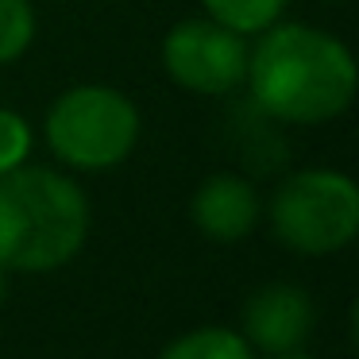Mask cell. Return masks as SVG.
<instances>
[{"label":"cell","instance_id":"cell-2","mask_svg":"<svg viewBox=\"0 0 359 359\" xmlns=\"http://www.w3.org/2000/svg\"><path fill=\"white\" fill-rule=\"evenodd\" d=\"M89 197L70 174L16 166L0 174V263L20 274L66 266L89 240Z\"/></svg>","mask_w":359,"mask_h":359},{"label":"cell","instance_id":"cell-7","mask_svg":"<svg viewBox=\"0 0 359 359\" xmlns=\"http://www.w3.org/2000/svg\"><path fill=\"white\" fill-rule=\"evenodd\" d=\"M189 220H194L197 232L217 243L248 240L263 220V197H259L251 178H243L236 170H220L194 189Z\"/></svg>","mask_w":359,"mask_h":359},{"label":"cell","instance_id":"cell-9","mask_svg":"<svg viewBox=\"0 0 359 359\" xmlns=\"http://www.w3.org/2000/svg\"><path fill=\"white\" fill-rule=\"evenodd\" d=\"M158 359H255V351L232 328L209 325V328H194V332L178 336Z\"/></svg>","mask_w":359,"mask_h":359},{"label":"cell","instance_id":"cell-11","mask_svg":"<svg viewBox=\"0 0 359 359\" xmlns=\"http://www.w3.org/2000/svg\"><path fill=\"white\" fill-rule=\"evenodd\" d=\"M32 155V124L16 109L0 104V174L16 170Z\"/></svg>","mask_w":359,"mask_h":359},{"label":"cell","instance_id":"cell-12","mask_svg":"<svg viewBox=\"0 0 359 359\" xmlns=\"http://www.w3.org/2000/svg\"><path fill=\"white\" fill-rule=\"evenodd\" d=\"M8 266H4V263H0V309H4V302H8Z\"/></svg>","mask_w":359,"mask_h":359},{"label":"cell","instance_id":"cell-8","mask_svg":"<svg viewBox=\"0 0 359 359\" xmlns=\"http://www.w3.org/2000/svg\"><path fill=\"white\" fill-rule=\"evenodd\" d=\"M201 4H205V16L232 27L243 39L274 27L282 20V12L290 8V0H201Z\"/></svg>","mask_w":359,"mask_h":359},{"label":"cell","instance_id":"cell-5","mask_svg":"<svg viewBox=\"0 0 359 359\" xmlns=\"http://www.w3.org/2000/svg\"><path fill=\"white\" fill-rule=\"evenodd\" d=\"M163 70L197 97H228L248 74V39L209 16L182 20L163 39Z\"/></svg>","mask_w":359,"mask_h":359},{"label":"cell","instance_id":"cell-13","mask_svg":"<svg viewBox=\"0 0 359 359\" xmlns=\"http://www.w3.org/2000/svg\"><path fill=\"white\" fill-rule=\"evenodd\" d=\"M271 359H313V355L302 348H294V351H278V355H271Z\"/></svg>","mask_w":359,"mask_h":359},{"label":"cell","instance_id":"cell-10","mask_svg":"<svg viewBox=\"0 0 359 359\" xmlns=\"http://www.w3.org/2000/svg\"><path fill=\"white\" fill-rule=\"evenodd\" d=\"M39 20L32 0H0V66L16 62L32 50Z\"/></svg>","mask_w":359,"mask_h":359},{"label":"cell","instance_id":"cell-3","mask_svg":"<svg viewBox=\"0 0 359 359\" xmlns=\"http://www.w3.org/2000/svg\"><path fill=\"white\" fill-rule=\"evenodd\" d=\"M50 155L81 174L116 170L132 158L143 135V116L128 93L112 86H74L55 97L43 120Z\"/></svg>","mask_w":359,"mask_h":359},{"label":"cell","instance_id":"cell-1","mask_svg":"<svg viewBox=\"0 0 359 359\" xmlns=\"http://www.w3.org/2000/svg\"><path fill=\"white\" fill-rule=\"evenodd\" d=\"M243 86L274 124H328L355 101L359 66L348 43L313 24H274L248 47Z\"/></svg>","mask_w":359,"mask_h":359},{"label":"cell","instance_id":"cell-6","mask_svg":"<svg viewBox=\"0 0 359 359\" xmlns=\"http://www.w3.org/2000/svg\"><path fill=\"white\" fill-rule=\"evenodd\" d=\"M313 297L294 282H266L243 305V340L251 344V351H294L305 348V340L313 336Z\"/></svg>","mask_w":359,"mask_h":359},{"label":"cell","instance_id":"cell-4","mask_svg":"<svg viewBox=\"0 0 359 359\" xmlns=\"http://www.w3.org/2000/svg\"><path fill=\"white\" fill-rule=\"evenodd\" d=\"M266 217L290 251L336 255L359 232V186L332 166H305L278 182Z\"/></svg>","mask_w":359,"mask_h":359}]
</instances>
